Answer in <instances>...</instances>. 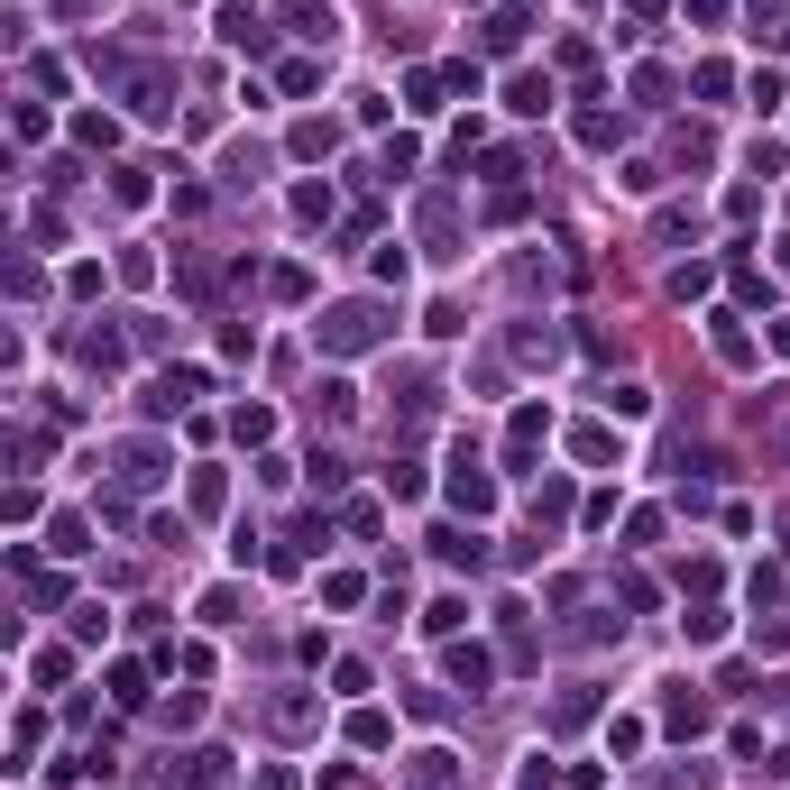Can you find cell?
<instances>
[{
	"instance_id": "1",
	"label": "cell",
	"mask_w": 790,
	"mask_h": 790,
	"mask_svg": "<svg viewBox=\"0 0 790 790\" xmlns=\"http://www.w3.org/2000/svg\"><path fill=\"white\" fill-rule=\"evenodd\" d=\"M313 331H322V349H331V359H349V349L387 341V313H377V303H341V313H322Z\"/></svg>"
},
{
	"instance_id": "2",
	"label": "cell",
	"mask_w": 790,
	"mask_h": 790,
	"mask_svg": "<svg viewBox=\"0 0 790 790\" xmlns=\"http://www.w3.org/2000/svg\"><path fill=\"white\" fill-rule=\"evenodd\" d=\"M450 505H460V515H488V505H497V478L478 469V450H460V460H450Z\"/></svg>"
},
{
	"instance_id": "3",
	"label": "cell",
	"mask_w": 790,
	"mask_h": 790,
	"mask_svg": "<svg viewBox=\"0 0 790 790\" xmlns=\"http://www.w3.org/2000/svg\"><path fill=\"white\" fill-rule=\"evenodd\" d=\"M543 432H552V414H543V404H515V423H505V460H533V450H543Z\"/></svg>"
},
{
	"instance_id": "4",
	"label": "cell",
	"mask_w": 790,
	"mask_h": 790,
	"mask_svg": "<svg viewBox=\"0 0 790 790\" xmlns=\"http://www.w3.org/2000/svg\"><path fill=\"white\" fill-rule=\"evenodd\" d=\"M286 29L313 37V46H331V37H341V10H331V0H286Z\"/></svg>"
},
{
	"instance_id": "5",
	"label": "cell",
	"mask_w": 790,
	"mask_h": 790,
	"mask_svg": "<svg viewBox=\"0 0 790 790\" xmlns=\"http://www.w3.org/2000/svg\"><path fill=\"white\" fill-rule=\"evenodd\" d=\"M193 396H202V368H166L157 387H147V414H185Z\"/></svg>"
},
{
	"instance_id": "6",
	"label": "cell",
	"mask_w": 790,
	"mask_h": 790,
	"mask_svg": "<svg viewBox=\"0 0 790 790\" xmlns=\"http://www.w3.org/2000/svg\"><path fill=\"white\" fill-rule=\"evenodd\" d=\"M166 790H221V754H185V763H166Z\"/></svg>"
},
{
	"instance_id": "7",
	"label": "cell",
	"mask_w": 790,
	"mask_h": 790,
	"mask_svg": "<svg viewBox=\"0 0 790 790\" xmlns=\"http://www.w3.org/2000/svg\"><path fill=\"white\" fill-rule=\"evenodd\" d=\"M221 37L258 56V46H267V19H258V10H240V0H231V10H221Z\"/></svg>"
},
{
	"instance_id": "8",
	"label": "cell",
	"mask_w": 790,
	"mask_h": 790,
	"mask_svg": "<svg viewBox=\"0 0 790 790\" xmlns=\"http://www.w3.org/2000/svg\"><path fill=\"white\" fill-rule=\"evenodd\" d=\"M488 671H497V661L478 644H450V680H460V690H488Z\"/></svg>"
},
{
	"instance_id": "9",
	"label": "cell",
	"mask_w": 790,
	"mask_h": 790,
	"mask_svg": "<svg viewBox=\"0 0 790 790\" xmlns=\"http://www.w3.org/2000/svg\"><path fill=\"white\" fill-rule=\"evenodd\" d=\"M432 552H442L450 570H478V533H460V524H442V533H432Z\"/></svg>"
},
{
	"instance_id": "10",
	"label": "cell",
	"mask_w": 790,
	"mask_h": 790,
	"mask_svg": "<svg viewBox=\"0 0 790 790\" xmlns=\"http://www.w3.org/2000/svg\"><path fill=\"white\" fill-rule=\"evenodd\" d=\"M505 101H515L524 120H533V111H552V74H515V84H505Z\"/></svg>"
},
{
	"instance_id": "11",
	"label": "cell",
	"mask_w": 790,
	"mask_h": 790,
	"mask_svg": "<svg viewBox=\"0 0 790 790\" xmlns=\"http://www.w3.org/2000/svg\"><path fill=\"white\" fill-rule=\"evenodd\" d=\"M0 460H46V432H29V423H10V432H0Z\"/></svg>"
},
{
	"instance_id": "12",
	"label": "cell",
	"mask_w": 790,
	"mask_h": 790,
	"mask_svg": "<svg viewBox=\"0 0 790 790\" xmlns=\"http://www.w3.org/2000/svg\"><path fill=\"white\" fill-rule=\"evenodd\" d=\"M708 341H717V359H735V368L754 359V341H745V331H735V313H717V322H708Z\"/></svg>"
},
{
	"instance_id": "13",
	"label": "cell",
	"mask_w": 790,
	"mask_h": 790,
	"mask_svg": "<svg viewBox=\"0 0 790 790\" xmlns=\"http://www.w3.org/2000/svg\"><path fill=\"white\" fill-rule=\"evenodd\" d=\"M579 138H589V147H616L625 120H616V111H579Z\"/></svg>"
},
{
	"instance_id": "14",
	"label": "cell",
	"mask_w": 790,
	"mask_h": 790,
	"mask_svg": "<svg viewBox=\"0 0 790 790\" xmlns=\"http://www.w3.org/2000/svg\"><path fill=\"white\" fill-rule=\"evenodd\" d=\"M111 690H120V708H138V699H147V671H138V661H120V671H111Z\"/></svg>"
},
{
	"instance_id": "15",
	"label": "cell",
	"mask_w": 790,
	"mask_h": 790,
	"mask_svg": "<svg viewBox=\"0 0 790 790\" xmlns=\"http://www.w3.org/2000/svg\"><path fill=\"white\" fill-rule=\"evenodd\" d=\"M74 138H84V147H111V138H120V120H101V111H84V120H74Z\"/></svg>"
},
{
	"instance_id": "16",
	"label": "cell",
	"mask_w": 790,
	"mask_h": 790,
	"mask_svg": "<svg viewBox=\"0 0 790 790\" xmlns=\"http://www.w3.org/2000/svg\"><path fill=\"white\" fill-rule=\"evenodd\" d=\"M231 432H240V442H267L276 414H267V404H240V423H231Z\"/></svg>"
},
{
	"instance_id": "17",
	"label": "cell",
	"mask_w": 790,
	"mask_h": 790,
	"mask_svg": "<svg viewBox=\"0 0 790 790\" xmlns=\"http://www.w3.org/2000/svg\"><path fill=\"white\" fill-rule=\"evenodd\" d=\"M478 37H488V46H515V37H524V10H497V19H488Z\"/></svg>"
},
{
	"instance_id": "18",
	"label": "cell",
	"mask_w": 790,
	"mask_h": 790,
	"mask_svg": "<svg viewBox=\"0 0 790 790\" xmlns=\"http://www.w3.org/2000/svg\"><path fill=\"white\" fill-rule=\"evenodd\" d=\"M0 359H19V331H10V322H0Z\"/></svg>"
}]
</instances>
